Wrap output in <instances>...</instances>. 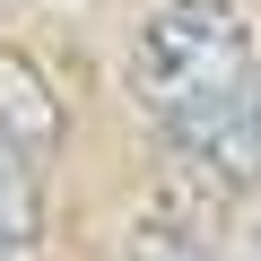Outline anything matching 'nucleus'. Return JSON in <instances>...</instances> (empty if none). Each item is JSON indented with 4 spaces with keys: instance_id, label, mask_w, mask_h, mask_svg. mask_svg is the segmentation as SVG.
I'll list each match as a JSON object with an SVG mask.
<instances>
[{
    "instance_id": "nucleus-1",
    "label": "nucleus",
    "mask_w": 261,
    "mask_h": 261,
    "mask_svg": "<svg viewBox=\"0 0 261 261\" xmlns=\"http://www.w3.org/2000/svg\"><path fill=\"white\" fill-rule=\"evenodd\" d=\"M122 79L157 122H192L209 105H235L261 79V18L244 0H157L130 35Z\"/></svg>"
},
{
    "instance_id": "nucleus-2",
    "label": "nucleus",
    "mask_w": 261,
    "mask_h": 261,
    "mask_svg": "<svg viewBox=\"0 0 261 261\" xmlns=\"http://www.w3.org/2000/svg\"><path fill=\"white\" fill-rule=\"evenodd\" d=\"M61 130H70V105H61L53 70L27 61V53H0V148L27 157V166H44L61 148Z\"/></svg>"
},
{
    "instance_id": "nucleus-3",
    "label": "nucleus",
    "mask_w": 261,
    "mask_h": 261,
    "mask_svg": "<svg viewBox=\"0 0 261 261\" xmlns=\"http://www.w3.org/2000/svg\"><path fill=\"white\" fill-rule=\"evenodd\" d=\"M27 244H44V183L27 157L0 148V252H27Z\"/></svg>"
},
{
    "instance_id": "nucleus-4",
    "label": "nucleus",
    "mask_w": 261,
    "mask_h": 261,
    "mask_svg": "<svg viewBox=\"0 0 261 261\" xmlns=\"http://www.w3.org/2000/svg\"><path fill=\"white\" fill-rule=\"evenodd\" d=\"M130 261H226L200 226H174V218H140L130 226Z\"/></svg>"
},
{
    "instance_id": "nucleus-5",
    "label": "nucleus",
    "mask_w": 261,
    "mask_h": 261,
    "mask_svg": "<svg viewBox=\"0 0 261 261\" xmlns=\"http://www.w3.org/2000/svg\"><path fill=\"white\" fill-rule=\"evenodd\" d=\"M235 261H261V218L244 226V244H235Z\"/></svg>"
},
{
    "instance_id": "nucleus-6",
    "label": "nucleus",
    "mask_w": 261,
    "mask_h": 261,
    "mask_svg": "<svg viewBox=\"0 0 261 261\" xmlns=\"http://www.w3.org/2000/svg\"><path fill=\"white\" fill-rule=\"evenodd\" d=\"M244 105H252V130H261V79H252V96H244Z\"/></svg>"
},
{
    "instance_id": "nucleus-7",
    "label": "nucleus",
    "mask_w": 261,
    "mask_h": 261,
    "mask_svg": "<svg viewBox=\"0 0 261 261\" xmlns=\"http://www.w3.org/2000/svg\"><path fill=\"white\" fill-rule=\"evenodd\" d=\"M0 261H9V252H0Z\"/></svg>"
}]
</instances>
